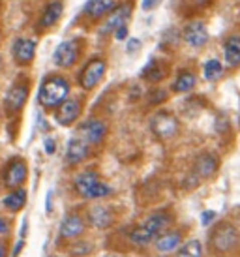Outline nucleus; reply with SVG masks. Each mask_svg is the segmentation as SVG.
Masks as SVG:
<instances>
[{
    "label": "nucleus",
    "mask_w": 240,
    "mask_h": 257,
    "mask_svg": "<svg viewBox=\"0 0 240 257\" xmlns=\"http://www.w3.org/2000/svg\"><path fill=\"white\" fill-rule=\"evenodd\" d=\"M70 94V83L60 75H51L42 83L38 100L43 107H58Z\"/></svg>",
    "instance_id": "nucleus-1"
},
{
    "label": "nucleus",
    "mask_w": 240,
    "mask_h": 257,
    "mask_svg": "<svg viewBox=\"0 0 240 257\" xmlns=\"http://www.w3.org/2000/svg\"><path fill=\"white\" fill-rule=\"evenodd\" d=\"M73 184H75V190L79 192V195L85 197V199H101V197L111 193V188L105 182H101L94 171L79 173L73 180Z\"/></svg>",
    "instance_id": "nucleus-2"
},
{
    "label": "nucleus",
    "mask_w": 240,
    "mask_h": 257,
    "mask_svg": "<svg viewBox=\"0 0 240 257\" xmlns=\"http://www.w3.org/2000/svg\"><path fill=\"white\" fill-rule=\"evenodd\" d=\"M210 244L218 253H229L238 244V231L231 221H221L212 231Z\"/></svg>",
    "instance_id": "nucleus-3"
},
{
    "label": "nucleus",
    "mask_w": 240,
    "mask_h": 257,
    "mask_svg": "<svg viewBox=\"0 0 240 257\" xmlns=\"http://www.w3.org/2000/svg\"><path fill=\"white\" fill-rule=\"evenodd\" d=\"M150 130L160 139H173L178 134V120L167 111H158L150 118Z\"/></svg>",
    "instance_id": "nucleus-4"
},
{
    "label": "nucleus",
    "mask_w": 240,
    "mask_h": 257,
    "mask_svg": "<svg viewBox=\"0 0 240 257\" xmlns=\"http://www.w3.org/2000/svg\"><path fill=\"white\" fill-rule=\"evenodd\" d=\"M107 70V62L103 58H92L90 62H86V66L79 73V85L85 90H92L103 79Z\"/></svg>",
    "instance_id": "nucleus-5"
},
{
    "label": "nucleus",
    "mask_w": 240,
    "mask_h": 257,
    "mask_svg": "<svg viewBox=\"0 0 240 257\" xmlns=\"http://www.w3.org/2000/svg\"><path fill=\"white\" fill-rule=\"evenodd\" d=\"M29 98V83L27 81H19V83H14L12 88L8 90L6 100H4V105H6L8 114H17L25 107V101Z\"/></svg>",
    "instance_id": "nucleus-6"
},
{
    "label": "nucleus",
    "mask_w": 240,
    "mask_h": 257,
    "mask_svg": "<svg viewBox=\"0 0 240 257\" xmlns=\"http://www.w3.org/2000/svg\"><path fill=\"white\" fill-rule=\"evenodd\" d=\"M130 15H132V2L120 4V6L114 8L113 12H109L105 15V23H103V27H101L99 32L101 34H111V32H114L120 27H126Z\"/></svg>",
    "instance_id": "nucleus-7"
},
{
    "label": "nucleus",
    "mask_w": 240,
    "mask_h": 257,
    "mask_svg": "<svg viewBox=\"0 0 240 257\" xmlns=\"http://www.w3.org/2000/svg\"><path fill=\"white\" fill-rule=\"evenodd\" d=\"M107 134V124L98 118H88L79 126V137L86 145H99Z\"/></svg>",
    "instance_id": "nucleus-8"
},
{
    "label": "nucleus",
    "mask_w": 240,
    "mask_h": 257,
    "mask_svg": "<svg viewBox=\"0 0 240 257\" xmlns=\"http://www.w3.org/2000/svg\"><path fill=\"white\" fill-rule=\"evenodd\" d=\"M79 53H81V47H79V42L75 40H68V42H62L55 49V55H53V62L58 66V68H70V66L75 64V60L79 58Z\"/></svg>",
    "instance_id": "nucleus-9"
},
{
    "label": "nucleus",
    "mask_w": 240,
    "mask_h": 257,
    "mask_svg": "<svg viewBox=\"0 0 240 257\" xmlns=\"http://www.w3.org/2000/svg\"><path fill=\"white\" fill-rule=\"evenodd\" d=\"M2 180L8 188L12 190H17L19 186L27 180V164L23 160H12L10 164L6 165V169L2 173Z\"/></svg>",
    "instance_id": "nucleus-10"
},
{
    "label": "nucleus",
    "mask_w": 240,
    "mask_h": 257,
    "mask_svg": "<svg viewBox=\"0 0 240 257\" xmlns=\"http://www.w3.org/2000/svg\"><path fill=\"white\" fill-rule=\"evenodd\" d=\"M36 53V42L34 40H29V38H17L12 45V55H14V60L17 64L27 66L32 62Z\"/></svg>",
    "instance_id": "nucleus-11"
},
{
    "label": "nucleus",
    "mask_w": 240,
    "mask_h": 257,
    "mask_svg": "<svg viewBox=\"0 0 240 257\" xmlns=\"http://www.w3.org/2000/svg\"><path fill=\"white\" fill-rule=\"evenodd\" d=\"M184 40L190 47H205L208 42V30H206L203 21H191L186 29H184Z\"/></svg>",
    "instance_id": "nucleus-12"
},
{
    "label": "nucleus",
    "mask_w": 240,
    "mask_h": 257,
    "mask_svg": "<svg viewBox=\"0 0 240 257\" xmlns=\"http://www.w3.org/2000/svg\"><path fill=\"white\" fill-rule=\"evenodd\" d=\"M83 233H85V220L75 212L68 214L60 223V236L62 238H68V240L79 238Z\"/></svg>",
    "instance_id": "nucleus-13"
},
{
    "label": "nucleus",
    "mask_w": 240,
    "mask_h": 257,
    "mask_svg": "<svg viewBox=\"0 0 240 257\" xmlns=\"http://www.w3.org/2000/svg\"><path fill=\"white\" fill-rule=\"evenodd\" d=\"M83 111V105H81V101L79 100H64L60 105H58V111H57V122L58 124H62V126H70L71 122L77 120V116L81 114Z\"/></svg>",
    "instance_id": "nucleus-14"
},
{
    "label": "nucleus",
    "mask_w": 240,
    "mask_h": 257,
    "mask_svg": "<svg viewBox=\"0 0 240 257\" xmlns=\"http://www.w3.org/2000/svg\"><path fill=\"white\" fill-rule=\"evenodd\" d=\"M62 10H64L62 0H51L49 4L43 8L42 15H40V19H38V30L51 29V27L60 19Z\"/></svg>",
    "instance_id": "nucleus-15"
},
{
    "label": "nucleus",
    "mask_w": 240,
    "mask_h": 257,
    "mask_svg": "<svg viewBox=\"0 0 240 257\" xmlns=\"http://www.w3.org/2000/svg\"><path fill=\"white\" fill-rule=\"evenodd\" d=\"M88 221L98 229L111 227L114 221L113 208L105 207V205H96V207L88 208Z\"/></svg>",
    "instance_id": "nucleus-16"
},
{
    "label": "nucleus",
    "mask_w": 240,
    "mask_h": 257,
    "mask_svg": "<svg viewBox=\"0 0 240 257\" xmlns=\"http://www.w3.org/2000/svg\"><path fill=\"white\" fill-rule=\"evenodd\" d=\"M171 221H173V216H171L169 212L158 210V212H152L150 216H147L141 225H145L152 235L158 236V235H162L163 231H167V229H169Z\"/></svg>",
    "instance_id": "nucleus-17"
},
{
    "label": "nucleus",
    "mask_w": 240,
    "mask_h": 257,
    "mask_svg": "<svg viewBox=\"0 0 240 257\" xmlns=\"http://www.w3.org/2000/svg\"><path fill=\"white\" fill-rule=\"evenodd\" d=\"M118 6V0H88L85 6V15L92 21H96V19H101V17H105L109 12H113L114 8Z\"/></svg>",
    "instance_id": "nucleus-18"
},
{
    "label": "nucleus",
    "mask_w": 240,
    "mask_h": 257,
    "mask_svg": "<svg viewBox=\"0 0 240 257\" xmlns=\"http://www.w3.org/2000/svg\"><path fill=\"white\" fill-rule=\"evenodd\" d=\"M90 154V145H86L81 137H73L68 141V149H66V160L68 164H81L83 160H86Z\"/></svg>",
    "instance_id": "nucleus-19"
},
{
    "label": "nucleus",
    "mask_w": 240,
    "mask_h": 257,
    "mask_svg": "<svg viewBox=\"0 0 240 257\" xmlns=\"http://www.w3.org/2000/svg\"><path fill=\"white\" fill-rule=\"evenodd\" d=\"M180 240H182L180 231H163L162 235H158L154 238L156 250L160 253H171V251H175L180 246Z\"/></svg>",
    "instance_id": "nucleus-20"
},
{
    "label": "nucleus",
    "mask_w": 240,
    "mask_h": 257,
    "mask_svg": "<svg viewBox=\"0 0 240 257\" xmlns=\"http://www.w3.org/2000/svg\"><path fill=\"white\" fill-rule=\"evenodd\" d=\"M216 169H218V158L210 154V152H205V154L197 156L195 165H193V171L201 179H210L212 175L216 173Z\"/></svg>",
    "instance_id": "nucleus-21"
},
{
    "label": "nucleus",
    "mask_w": 240,
    "mask_h": 257,
    "mask_svg": "<svg viewBox=\"0 0 240 257\" xmlns=\"http://www.w3.org/2000/svg\"><path fill=\"white\" fill-rule=\"evenodd\" d=\"M223 55H225V62L231 68H236L240 64V36L233 34L229 36L223 43Z\"/></svg>",
    "instance_id": "nucleus-22"
},
{
    "label": "nucleus",
    "mask_w": 240,
    "mask_h": 257,
    "mask_svg": "<svg viewBox=\"0 0 240 257\" xmlns=\"http://www.w3.org/2000/svg\"><path fill=\"white\" fill-rule=\"evenodd\" d=\"M128 238H130V242L135 244V246H139V248H145V246H149L150 242H154L156 236L152 235V233H150V231L145 227V225H137V227H134L132 231H130Z\"/></svg>",
    "instance_id": "nucleus-23"
},
{
    "label": "nucleus",
    "mask_w": 240,
    "mask_h": 257,
    "mask_svg": "<svg viewBox=\"0 0 240 257\" xmlns=\"http://www.w3.org/2000/svg\"><path fill=\"white\" fill-rule=\"evenodd\" d=\"M165 66L162 64V62H158V60H150L149 64H147V68L143 70V79H147V81H150V83H160L163 77H165Z\"/></svg>",
    "instance_id": "nucleus-24"
},
{
    "label": "nucleus",
    "mask_w": 240,
    "mask_h": 257,
    "mask_svg": "<svg viewBox=\"0 0 240 257\" xmlns=\"http://www.w3.org/2000/svg\"><path fill=\"white\" fill-rule=\"evenodd\" d=\"M25 203H27V192L21 190V188H17L14 190L12 193H8L6 197H4V207L8 210H21L25 207Z\"/></svg>",
    "instance_id": "nucleus-25"
},
{
    "label": "nucleus",
    "mask_w": 240,
    "mask_h": 257,
    "mask_svg": "<svg viewBox=\"0 0 240 257\" xmlns=\"http://www.w3.org/2000/svg\"><path fill=\"white\" fill-rule=\"evenodd\" d=\"M195 83H197V77L193 73L182 72L177 77V81L173 83V90H177V92H190L191 88L195 86Z\"/></svg>",
    "instance_id": "nucleus-26"
},
{
    "label": "nucleus",
    "mask_w": 240,
    "mask_h": 257,
    "mask_svg": "<svg viewBox=\"0 0 240 257\" xmlns=\"http://www.w3.org/2000/svg\"><path fill=\"white\" fill-rule=\"evenodd\" d=\"M177 257H203V246L199 240H188L178 248Z\"/></svg>",
    "instance_id": "nucleus-27"
},
{
    "label": "nucleus",
    "mask_w": 240,
    "mask_h": 257,
    "mask_svg": "<svg viewBox=\"0 0 240 257\" xmlns=\"http://www.w3.org/2000/svg\"><path fill=\"white\" fill-rule=\"evenodd\" d=\"M221 73H223V66H221V62L219 60H208L205 64V77L208 79V81H214V79L221 77Z\"/></svg>",
    "instance_id": "nucleus-28"
},
{
    "label": "nucleus",
    "mask_w": 240,
    "mask_h": 257,
    "mask_svg": "<svg viewBox=\"0 0 240 257\" xmlns=\"http://www.w3.org/2000/svg\"><path fill=\"white\" fill-rule=\"evenodd\" d=\"M90 250H92V246L88 242H75L73 248H71V253H73V255H86Z\"/></svg>",
    "instance_id": "nucleus-29"
},
{
    "label": "nucleus",
    "mask_w": 240,
    "mask_h": 257,
    "mask_svg": "<svg viewBox=\"0 0 240 257\" xmlns=\"http://www.w3.org/2000/svg\"><path fill=\"white\" fill-rule=\"evenodd\" d=\"M165 98H167V94L163 92V90H154L152 94H149V101H150V103H162Z\"/></svg>",
    "instance_id": "nucleus-30"
},
{
    "label": "nucleus",
    "mask_w": 240,
    "mask_h": 257,
    "mask_svg": "<svg viewBox=\"0 0 240 257\" xmlns=\"http://www.w3.org/2000/svg\"><path fill=\"white\" fill-rule=\"evenodd\" d=\"M126 34H128L126 27H120V29L114 30V38H116V40H124V38H126Z\"/></svg>",
    "instance_id": "nucleus-31"
},
{
    "label": "nucleus",
    "mask_w": 240,
    "mask_h": 257,
    "mask_svg": "<svg viewBox=\"0 0 240 257\" xmlns=\"http://www.w3.org/2000/svg\"><path fill=\"white\" fill-rule=\"evenodd\" d=\"M8 231H10V223L4 218H0V235H8Z\"/></svg>",
    "instance_id": "nucleus-32"
},
{
    "label": "nucleus",
    "mask_w": 240,
    "mask_h": 257,
    "mask_svg": "<svg viewBox=\"0 0 240 257\" xmlns=\"http://www.w3.org/2000/svg\"><path fill=\"white\" fill-rule=\"evenodd\" d=\"M212 220H214V212H210V210L203 212V225H208Z\"/></svg>",
    "instance_id": "nucleus-33"
},
{
    "label": "nucleus",
    "mask_w": 240,
    "mask_h": 257,
    "mask_svg": "<svg viewBox=\"0 0 240 257\" xmlns=\"http://www.w3.org/2000/svg\"><path fill=\"white\" fill-rule=\"evenodd\" d=\"M156 4H158V0H145V2H143V8H145V10H152Z\"/></svg>",
    "instance_id": "nucleus-34"
},
{
    "label": "nucleus",
    "mask_w": 240,
    "mask_h": 257,
    "mask_svg": "<svg viewBox=\"0 0 240 257\" xmlns=\"http://www.w3.org/2000/svg\"><path fill=\"white\" fill-rule=\"evenodd\" d=\"M45 147H47V152H49V154L55 152V141H53V139H47V141H45Z\"/></svg>",
    "instance_id": "nucleus-35"
},
{
    "label": "nucleus",
    "mask_w": 240,
    "mask_h": 257,
    "mask_svg": "<svg viewBox=\"0 0 240 257\" xmlns=\"http://www.w3.org/2000/svg\"><path fill=\"white\" fill-rule=\"evenodd\" d=\"M8 255V246L6 242H0V257H6Z\"/></svg>",
    "instance_id": "nucleus-36"
},
{
    "label": "nucleus",
    "mask_w": 240,
    "mask_h": 257,
    "mask_svg": "<svg viewBox=\"0 0 240 257\" xmlns=\"http://www.w3.org/2000/svg\"><path fill=\"white\" fill-rule=\"evenodd\" d=\"M23 244H25V242H23V240H19V244H17V248H15V250H14V257L19 255V251L23 250Z\"/></svg>",
    "instance_id": "nucleus-37"
},
{
    "label": "nucleus",
    "mask_w": 240,
    "mask_h": 257,
    "mask_svg": "<svg viewBox=\"0 0 240 257\" xmlns=\"http://www.w3.org/2000/svg\"><path fill=\"white\" fill-rule=\"evenodd\" d=\"M191 2H195V4H205L206 0H191Z\"/></svg>",
    "instance_id": "nucleus-38"
},
{
    "label": "nucleus",
    "mask_w": 240,
    "mask_h": 257,
    "mask_svg": "<svg viewBox=\"0 0 240 257\" xmlns=\"http://www.w3.org/2000/svg\"><path fill=\"white\" fill-rule=\"evenodd\" d=\"M113 257H118V255H113Z\"/></svg>",
    "instance_id": "nucleus-39"
}]
</instances>
